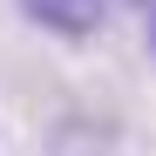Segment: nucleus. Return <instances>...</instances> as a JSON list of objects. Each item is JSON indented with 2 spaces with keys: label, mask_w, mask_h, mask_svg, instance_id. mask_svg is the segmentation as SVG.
Returning <instances> with one entry per match:
<instances>
[{
  "label": "nucleus",
  "mask_w": 156,
  "mask_h": 156,
  "mask_svg": "<svg viewBox=\"0 0 156 156\" xmlns=\"http://www.w3.org/2000/svg\"><path fill=\"white\" fill-rule=\"evenodd\" d=\"M20 14L61 41H88L102 27V0H20Z\"/></svg>",
  "instance_id": "obj_1"
},
{
  "label": "nucleus",
  "mask_w": 156,
  "mask_h": 156,
  "mask_svg": "<svg viewBox=\"0 0 156 156\" xmlns=\"http://www.w3.org/2000/svg\"><path fill=\"white\" fill-rule=\"evenodd\" d=\"M149 55H156V20H149Z\"/></svg>",
  "instance_id": "obj_2"
}]
</instances>
